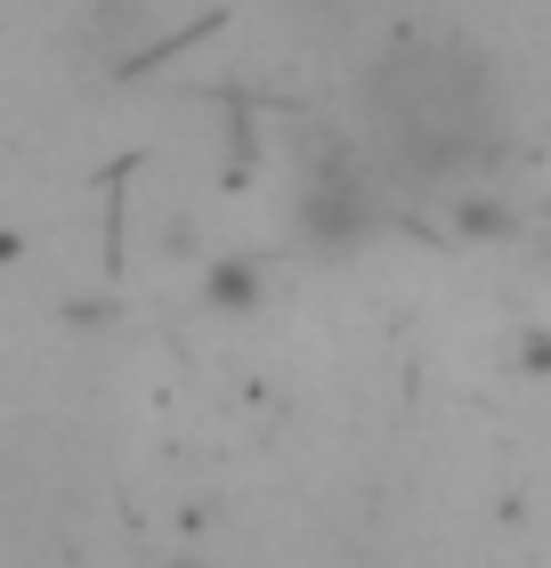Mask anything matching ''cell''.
Wrapping results in <instances>:
<instances>
[{
    "mask_svg": "<svg viewBox=\"0 0 551 568\" xmlns=\"http://www.w3.org/2000/svg\"><path fill=\"white\" fill-rule=\"evenodd\" d=\"M503 146V82L455 33H389L357 73V154L389 179L438 187Z\"/></svg>",
    "mask_w": 551,
    "mask_h": 568,
    "instance_id": "cell-1",
    "label": "cell"
},
{
    "mask_svg": "<svg viewBox=\"0 0 551 568\" xmlns=\"http://www.w3.org/2000/svg\"><path fill=\"white\" fill-rule=\"evenodd\" d=\"M381 0H284V17L293 24H317V33H340V24H365Z\"/></svg>",
    "mask_w": 551,
    "mask_h": 568,
    "instance_id": "cell-2",
    "label": "cell"
}]
</instances>
